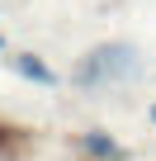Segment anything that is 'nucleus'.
Here are the masks:
<instances>
[{
  "mask_svg": "<svg viewBox=\"0 0 156 161\" xmlns=\"http://www.w3.org/2000/svg\"><path fill=\"white\" fill-rule=\"evenodd\" d=\"M85 147H90L95 156H118V147H114L109 137H100V133H90V137H85Z\"/></svg>",
  "mask_w": 156,
  "mask_h": 161,
  "instance_id": "7ed1b4c3",
  "label": "nucleus"
},
{
  "mask_svg": "<svg viewBox=\"0 0 156 161\" xmlns=\"http://www.w3.org/2000/svg\"><path fill=\"white\" fill-rule=\"evenodd\" d=\"M132 71H137V52L128 43H109V47H95L90 57H81L76 80L81 86H109V80H128Z\"/></svg>",
  "mask_w": 156,
  "mask_h": 161,
  "instance_id": "f257e3e1",
  "label": "nucleus"
},
{
  "mask_svg": "<svg viewBox=\"0 0 156 161\" xmlns=\"http://www.w3.org/2000/svg\"><path fill=\"white\" fill-rule=\"evenodd\" d=\"M14 71H19V76H29V80H38V86H57L52 66H43L38 57H14Z\"/></svg>",
  "mask_w": 156,
  "mask_h": 161,
  "instance_id": "f03ea898",
  "label": "nucleus"
}]
</instances>
